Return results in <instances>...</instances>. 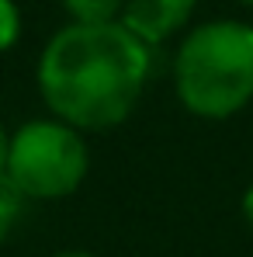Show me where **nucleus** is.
<instances>
[{
    "label": "nucleus",
    "instance_id": "2",
    "mask_svg": "<svg viewBox=\"0 0 253 257\" xmlns=\"http://www.w3.org/2000/svg\"><path fill=\"white\" fill-rule=\"evenodd\" d=\"M180 101L201 118H225L253 97V28L239 21L201 25L173 63Z\"/></svg>",
    "mask_w": 253,
    "mask_h": 257
},
{
    "label": "nucleus",
    "instance_id": "5",
    "mask_svg": "<svg viewBox=\"0 0 253 257\" xmlns=\"http://www.w3.org/2000/svg\"><path fill=\"white\" fill-rule=\"evenodd\" d=\"M125 0H66V11L77 21H115Z\"/></svg>",
    "mask_w": 253,
    "mask_h": 257
},
{
    "label": "nucleus",
    "instance_id": "11",
    "mask_svg": "<svg viewBox=\"0 0 253 257\" xmlns=\"http://www.w3.org/2000/svg\"><path fill=\"white\" fill-rule=\"evenodd\" d=\"M246 4H253V0H246Z\"/></svg>",
    "mask_w": 253,
    "mask_h": 257
},
{
    "label": "nucleus",
    "instance_id": "10",
    "mask_svg": "<svg viewBox=\"0 0 253 257\" xmlns=\"http://www.w3.org/2000/svg\"><path fill=\"white\" fill-rule=\"evenodd\" d=\"M56 257H94V254H84V250H70V254H56Z\"/></svg>",
    "mask_w": 253,
    "mask_h": 257
},
{
    "label": "nucleus",
    "instance_id": "9",
    "mask_svg": "<svg viewBox=\"0 0 253 257\" xmlns=\"http://www.w3.org/2000/svg\"><path fill=\"white\" fill-rule=\"evenodd\" d=\"M243 209H246V219H250V226H253V188L246 191V202H243Z\"/></svg>",
    "mask_w": 253,
    "mask_h": 257
},
{
    "label": "nucleus",
    "instance_id": "4",
    "mask_svg": "<svg viewBox=\"0 0 253 257\" xmlns=\"http://www.w3.org/2000/svg\"><path fill=\"white\" fill-rule=\"evenodd\" d=\"M194 11V0H125V25L142 42H160L177 32Z\"/></svg>",
    "mask_w": 253,
    "mask_h": 257
},
{
    "label": "nucleus",
    "instance_id": "1",
    "mask_svg": "<svg viewBox=\"0 0 253 257\" xmlns=\"http://www.w3.org/2000/svg\"><path fill=\"white\" fill-rule=\"evenodd\" d=\"M149 77L142 39L115 21H73L42 52L45 104L77 128L118 125Z\"/></svg>",
    "mask_w": 253,
    "mask_h": 257
},
{
    "label": "nucleus",
    "instance_id": "3",
    "mask_svg": "<svg viewBox=\"0 0 253 257\" xmlns=\"http://www.w3.org/2000/svg\"><path fill=\"white\" fill-rule=\"evenodd\" d=\"M87 174V146L73 125L32 122L7 150V177L28 198H63Z\"/></svg>",
    "mask_w": 253,
    "mask_h": 257
},
{
    "label": "nucleus",
    "instance_id": "8",
    "mask_svg": "<svg viewBox=\"0 0 253 257\" xmlns=\"http://www.w3.org/2000/svg\"><path fill=\"white\" fill-rule=\"evenodd\" d=\"M7 150H11V139H7L4 125H0V177L7 174Z\"/></svg>",
    "mask_w": 253,
    "mask_h": 257
},
{
    "label": "nucleus",
    "instance_id": "7",
    "mask_svg": "<svg viewBox=\"0 0 253 257\" xmlns=\"http://www.w3.org/2000/svg\"><path fill=\"white\" fill-rule=\"evenodd\" d=\"M18 32H21V18H18V7L11 4V0H0V49H7V45L18 39Z\"/></svg>",
    "mask_w": 253,
    "mask_h": 257
},
{
    "label": "nucleus",
    "instance_id": "6",
    "mask_svg": "<svg viewBox=\"0 0 253 257\" xmlns=\"http://www.w3.org/2000/svg\"><path fill=\"white\" fill-rule=\"evenodd\" d=\"M21 191H18V184L4 174L0 177V243L7 240V233H11V226L18 222V215H21Z\"/></svg>",
    "mask_w": 253,
    "mask_h": 257
}]
</instances>
